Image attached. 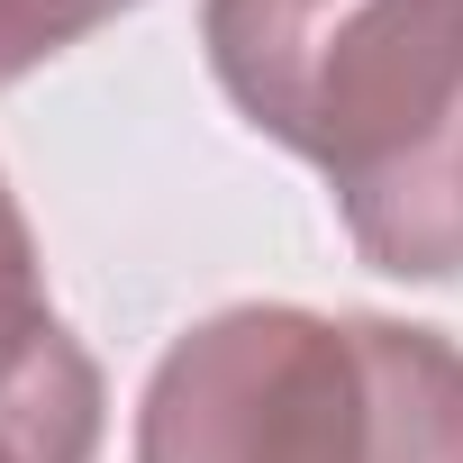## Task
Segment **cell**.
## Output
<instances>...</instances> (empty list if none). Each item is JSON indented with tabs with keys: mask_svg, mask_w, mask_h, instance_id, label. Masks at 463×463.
Segmentation results:
<instances>
[{
	"mask_svg": "<svg viewBox=\"0 0 463 463\" xmlns=\"http://www.w3.org/2000/svg\"><path fill=\"white\" fill-rule=\"evenodd\" d=\"M200 55L373 273L463 282V0H200Z\"/></svg>",
	"mask_w": 463,
	"mask_h": 463,
	"instance_id": "1",
	"label": "cell"
},
{
	"mask_svg": "<svg viewBox=\"0 0 463 463\" xmlns=\"http://www.w3.org/2000/svg\"><path fill=\"white\" fill-rule=\"evenodd\" d=\"M137 463H463V345L373 309H209L146 373Z\"/></svg>",
	"mask_w": 463,
	"mask_h": 463,
	"instance_id": "2",
	"label": "cell"
},
{
	"mask_svg": "<svg viewBox=\"0 0 463 463\" xmlns=\"http://www.w3.org/2000/svg\"><path fill=\"white\" fill-rule=\"evenodd\" d=\"M100 418L109 391L82 336L46 300L0 309V463H91Z\"/></svg>",
	"mask_w": 463,
	"mask_h": 463,
	"instance_id": "3",
	"label": "cell"
},
{
	"mask_svg": "<svg viewBox=\"0 0 463 463\" xmlns=\"http://www.w3.org/2000/svg\"><path fill=\"white\" fill-rule=\"evenodd\" d=\"M128 10H146V0H0V91L28 82L37 64H55L64 46L100 37Z\"/></svg>",
	"mask_w": 463,
	"mask_h": 463,
	"instance_id": "4",
	"label": "cell"
},
{
	"mask_svg": "<svg viewBox=\"0 0 463 463\" xmlns=\"http://www.w3.org/2000/svg\"><path fill=\"white\" fill-rule=\"evenodd\" d=\"M19 300H46V273H37V237H28V209L10 191V173H0V309Z\"/></svg>",
	"mask_w": 463,
	"mask_h": 463,
	"instance_id": "5",
	"label": "cell"
}]
</instances>
